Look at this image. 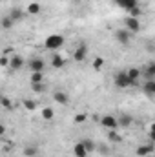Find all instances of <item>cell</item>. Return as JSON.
Returning <instances> with one entry per match:
<instances>
[{
	"label": "cell",
	"mask_w": 155,
	"mask_h": 157,
	"mask_svg": "<svg viewBox=\"0 0 155 157\" xmlns=\"http://www.w3.org/2000/svg\"><path fill=\"white\" fill-rule=\"evenodd\" d=\"M62 46H64V37L62 35H47L46 40H44V48L46 49H51V51L60 49Z\"/></svg>",
	"instance_id": "1"
},
{
	"label": "cell",
	"mask_w": 155,
	"mask_h": 157,
	"mask_svg": "<svg viewBox=\"0 0 155 157\" xmlns=\"http://www.w3.org/2000/svg\"><path fill=\"white\" fill-rule=\"evenodd\" d=\"M133 84H135V82L128 77V71H126V73L122 71V73H117L115 75V86L117 88H130V86H133Z\"/></svg>",
	"instance_id": "2"
},
{
	"label": "cell",
	"mask_w": 155,
	"mask_h": 157,
	"mask_svg": "<svg viewBox=\"0 0 155 157\" xmlns=\"http://www.w3.org/2000/svg\"><path fill=\"white\" fill-rule=\"evenodd\" d=\"M100 126L108 128V130H117L119 128V119L113 117V115H104L100 119Z\"/></svg>",
	"instance_id": "3"
},
{
	"label": "cell",
	"mask_w": 155,
	"mask_h": 157,
	"mask_svg": "<svg viewBox=\"0 0 155 157\" xmlns=\"http://www.w3.org/2000/svg\"><path fill=\"white\" fill-rule=\"evenodd\" d=\"M126 29H128L131 35L137 33V31H141V22H139V18L128 17V18H126Z\"/></svg>",
	"instance_id": "4"
},
{
	"label": "cell",
	"mask_w": 155,
	"mask_h": 157,
	"mask_svg": "<svg viewBox=\"0 0 155 157\" xmlns=\"http://www.w3.org/2000/svg\"><path fill=\"white\" fill-rule=\"evenodd\" d=\"M86 57H88V46L86 44H80L77 49H75V53H73V60L75 62H82Z\"/></svg>",
	"instance_id": "5"
},
{
	"label": "cell",
	"mask_w": 155,
	"mask_h": 157,
	"mask_svg": "<svg viewBox=\"0 0 155 157\" xmlns=\"http://www.w3.org/2000/svg\"><path fill=\"white\" fill-rule=\"evenodd\" d=\"M115 39H117V42H120V44H128V42L131 40V33H130L128 29H117Z\"/></svg>",
	"instance_id": "6"
},
{
	"label": "cell",
	"mask_w": 155,
	"mask_h": 157,
	"mask_svg": "<svg viewBox=\"0 0 155 157\" xmlns=\"http://www.w3.org/2000/svg\"><path fill=\"white\" fill-rule=\"evenodd\" d=\"M44 60L42 59H33V60H29V70H31V73H35V71H44Z\"/></svg>",
	"instance_id": "7"
},
{
	"label": "cell",
	"mask_w": 155,
	"mask_h": 157,
	"mask_svg": "<svg viewBox=\"0 0 155 157\" xmlns=\"http://www.w3.org/2000/svg\"><path fill=\"white\" fill-rule=\"evenodd\" d=\"M73 155L75 157H88V150H86L84 143H77L73 146Z\"/></svg>",
	"instance_id": "8"
},
{
	"label": "cell",
	"mask_w": 155,
	"mask_h": 157,
	"mask_svg": "<svg viewBox=\"0 0 155 157\" xmlns=\"http://www.w3.org/2000/svg\"><path fill=\"white\" fill-rule=\"evenodd\" d=\"M152 152H153V144H142V146L137 148L135 154H137L139 157H146V155H150Z\"/></svg>",
	"instance_id": "9"
},
{
	"label": "cell",
	"mask_w": 155,
	"mask_h": 157,
	"mask_svg": "<svg viewBox=\"0 0 155 157\" xmlns=\"http://www.w3.org/2000/svg\"><path fill=\"white\" fill-rule=\"evenodd\" d=\"M53 101L59 102V104H68L70 97H68V93H64V91H55V93H53Z\"/></svg>",
	"instance_id": "10"
},
{
	"label": "cell",
	"mask_w": 155,
	"mask_h": 157,
	"mask_svg": "<svg viewBox=\"0 0 155 157\" xmlns=\"http://www.w3.org/2000/svg\"><path fill=\"white\" fill-rule=\"evenodd\" d=\"M22 66H24V59H22V57H18V55L11 57V68H13V70H20Z\"/></svg>",
	"instance_id": "11"
},
{
	"label": "cell",
	"mask_w": 155,
	"mask_h": 157,
	"mask_svg": "<svg viewBox=\"0 0 155 157\" xmlns=\"http://www.w3.org/2000/svg\"><path fill=\"white\" fill-rule=\"evenodd\" d=\"M31 84H42L44 82V71H35V73H31Z\"/></svg>",
	"instance_id": "12"
},
{
	"label": "cell",
	"mask_w": 155,
	"mask_h": 157,
	"mask_svg": "<svg viewBox=\"0 0 155 157\" xmlns=\"http://www.w3.org/2000/svg\"><path fill=\"white\" fill-rule=\"evenodd\" d=\"M142 90H144V93H148V95H155V78L148 80V82L142 86Z\"/></svg>",
	"instance_id": "13"
},
{
	"label": "cell",
	"mask_w": 155,
	"mask_h": 157,
	"mask_svg": "<svg viewBox=\"0 0 155 157\" xmlns=\"http://www.w3.org/2000/svg\"><path fill=\"white\" fill-rule=\"evenodd\" d=\"M144 75L150 78H155V62H150V64H146V68H144Z\"/></svg>",
	"instance_id": "14"
},
{
	"label": "cell",
	"mask_w": 155,
	"mask_h": 157,
	"mask_svg": "<svg viewBox=\"0 0 155 157\" xmlns=\"http://www.w3.org/2000/svg\"><path fill=\"white\" fill-rule=\"evenodd\" d=\"M133 7H139V0H124V2H122V9L130 11V9H133Z\"/></svg>",
	"instance_id": "15"
},
{
	"label": "cell",
	"mask_w": 155,
	"mask_h": 157,
	"mask_svg": "<svg viewBox=\"0 0 155 157\" xmlns=\"http://www.w3.org/2000/svg\"><path fill=\"white\" fill-rule=\"evenodd\" d=\"M51 66H53V68H62V66H64V59H62L60 55H53V59H51Z\"/></svg>",
	"instance_id": "16"
},
{
	"label": "cell",
	"mask_w": 155,
	"mask_h": 157,
	"mask_svg": "<svg viewBox=\"0 0 155 157\" xmlns=\"http://www.w3.org/2000/svg\"><path fill=\"white\" fill-rule=\"evenodd\" d=\"M82 143H84V146H86V150H88V154H93V152L97 150V144H95V143H93L91 139H84Z\"/></svg>",
	"instance_id": "17"
},
{
	"label": "cell",
	"mask_w": 155,
	"mask_h": 157,
	"mask_svg": "<svg viewBox=\"0 0 155 157\" xmlns=\"http://www.w3.org/2000/svg\"><path fill=\"white\" fill-rule=\"evenodd\" d=\"M53 117H55L53 108H42V119H44V121H51Z\"/></svg>",
	"instance_id": "18"
},
{
	"label": "cell",
	"mask_w": 155,
	"mask_h": 157,
	"mask_svg": "<svg viewBox=\"0 0 155 157\" xmlns=\"http://www.w3.org/2000/svg\"><path fill=\"white\" fill-rule=\"evenodd\" d=\"M108 139H110L112 143H122V137L117 133V130H110V132H108Z\"/></svg>",
	"instance_id": "19"
},
{
	"label": "cell",
	"mask_w": 155,
	"mask_h": 157,
	"mask_svg": "<svg viewBox=\"0 0 155 157\" xmlns=\"http://www.w3.org/2000/svg\"><path fill=\"white\" fill-rule=\"evenodd\" d=\"M28 13H29V15H39V13H40V4L31 2V4L28 6Z\"/></svg>",
	"instance_id": "20"
},
{
	"label": "cell",
	"mask_w": 155,
	"mask_h": 157,
	"mask_svg": "<svg viewBox=\"0 0 155 157\" xmlns=\"http://www.w3.org/2000/svg\"><path fill=\"white\" fill-rule=\"evenodd\" d=\"M128 77L131 78L133 82H137V78L141 77V70H137V68H131V70H128Z\"/></svg>",
	"instance_id": "21"
},
{
	"label": "cell",
	"mask_w": 155,
	"mask_h": 157,
	"mask_svg": "<svg viewBox=\"0 0 155 157\" xmlns=\"http://www.w3.org/2000/svg\"><path fill=\"white\" fill-rule=\"evenodd\" d=\"M133 122V119L130 117V115H122V117H119V126H130Z\"/></svg>",
	"instance_id": "22"
},
{
	"label": "cell",
	"mask_w": 155,
	"mask_h": 157,
	"mask_svg": "<svg viewBox=\"0 0 155 157\" xmlns=\"http://www.w3.org/2000/svg\"><path fill=\"white\" fill-rule=\"evenodd\" d=\"M37 154H39V150L35 146H26L24 148V155L26 157H33V155H37Z\"/></svg>",
	"instance_id": "23"
},
{
	"label": "cell",
	"mask_w": 155,
	"mask_h": 157,
	"mask_svg": "<svg viewBox=\"0 0 155 157\" xmlns=\"http://www.w3.org/2000/svg\"><path fill=\"white\" fill-rule=\"evenodd\" d=\"M102 66H104V59H100V57H97V59L93 60V70H97V71H100V70H102Z\"/></svg>",
	"instance_id": "24"
},
{
	"label": "cell",
	"mask_w": 155,
	"mask_h": 157,
	"mask_svg": "<svg viewBox=\"0 0 155 157\" xmlns=\"http://www.w3.org/2000/svg\"><path fill=\"white\" fill-rule=\"evenodd\" d=\"M13 24H15V20H13L11 17H6V18L2 20V28H4V29H9Z\"/></svg>",
	"instance_id": "25"
},
{
	"label": "cell",
	"mask_w": 155,
	"mask_h": 157,
	"mask_svg": "<svg viewBox=\"0 0 155 157\" xmlns=\"http://www.w3.org/2000/svg\"><path fill=\"white\" fill-rule=\"evenodd\" d=\"M24 108H26V110H29V112H33V110L37 108V102H35V101L26 99V101H24Z\"/></svg>",
	"instance_id": "26"
},
{
	"label": "cell",
	"mask_w": 155,
	"mask_h": 157,
	"mask_svg": "<svg viewBox=\"0 0 155 157\" xmlns=\"http://www.w3.org/2000/svg\"><path fill=\"white\" fill-rule=\"evenodd\" d=\"M9 17H11V18H13V20H15V22H18V20H20V18H22V11H20V9H13V11H11V15H9Z\"/></svg>",
	"instance_id": "27"
},
{
	"label": "cell",
	"mask_w": 155,
	"mask_h": 157,
	"mask_svg": "<svg viewBox=\"0 0 155 157\" xmlns=\"http://www.w3.org/2000/svg\"><path fill=\"white\" fill-rule=\"evenodd\" d=\"M86 119H88V115H86V113H78V115H75L73 122H75V124H82V122H84Z\"/></svg>",
	"instance_id": "28"
},
{
	"label": "cell",
	"mask_w": 155,
	"mask_h": 157,
	"mask_svg": "<svg viewBox=\"0 0 155 157\" xmlns=\"http://www.w3.org/2000/svg\"><path fill=\"white\" fill-rule=\"evenodd\" d=\"M128 13H130V17H133V18H139V17H141V7H133V9H130Z\"/></svg>",
	"instance_id": "29"
},
{
	"label": "cell",
	"mask_w": 155,
	"mask_h": 157,
	"mask_svg": "<svg viewBox=\"0 0 155 157\" xmlns=\"http://www.w3.org/2000/svg\"><path fill=\"white\" fill-rule=\"evenodd\" d=\"M0 102H2V106H4L6 110H11V108H13V104H11V101H9L7 97H2V101H0Z\"/></svg>",
	"instance_id": "30"
},
{
	"label": "cell",
	"mask_w": 155,
	"mask_h": 157,
	"mask_svg": "<svg viewBox=\"0 0 155 157\" xmlns=\"http://www.w3.org/2000/svg\"><path fill=\"white\" fill-rule=\"evenodd\" d=\"M0 66H11V60H9L6 55H2V57H0Z\"/></svg>",
	"instance_id": "31"
},
{
	"label": "cell",
	"mask_w": 155,
	"mask_h": 157,
	"mask_svg": "<svg viewBox=\"0 0 155 157\" xmlns=\"http://www.w3.org/2000/svg\"><path fill=\"white\" fill-rule=\"evenodd\" d=\"M31 86H33V90H35V91H44V90H46L44 82H42V84H31Z\"/></svg>",
	"instance_id": "32"
},
{
	"label": "cell",
	"mask_w": 155,
	"mask_h": 157,
	"mask_svg": "<svg viewBox=\"0 0 155 157\" xmlns=\"http://www.w3.org/2000/svg\"><path fill=\"white\" fill-rule=\"evenodd\" d=\"M99 150H100V152H99V154H102V155H108V154H110V150H108V148H106V146H100V148H99Z\"/></svg>",
	"instance_id": "33"
},
{
	"label": "cell",
	"mask_w": 155,
	"mask_h": 157,
	"mask_svg": "<svg viewBox=\"0 0 155 157\" xmlns=\"http://www.w3.org/2000/svg\"><path fill=\"white\" fill-rule=\"evenodd\" d=\"M148 137H150V141H152V143H155V132H152V130H150V133H148Z\"/></svg>",
	"instance_id": "34"
},
{
	"label": "cell",
	"mask_w": 155,
	"mask_h": 157,
	"mask_svg": "<svg viewBox=\"0 0 155 157\" xmlns=\"http://www.w3.org/2000/svg\"><path fill=\"white\" fill-rule=\"evenodd\" d=\"M113 2H115L117 6H120V7H122V2H124V0H113Z\"/></svg>",
	"instance_id": "35"
},
{
	"label": "cell",
	"mask_w": 155,
	"mask_h": 157,
	"mask_svg": "<svg viewBox=\"0 0 155 157\" xmlns=\"http://www.w3.org/2000/svg\"><path fill=\"white\" fill-rule=\"evenodd\" d=\"M150 130H152V132H155V122H152V126H150Z\"/></svg>",
	"instance_id": "36"
},
{
	"label": "cell",
	"mask_w": 155,
	"mask_h": 157,
	"mask_svg": "<svg viewBox=\"0 0 155 157\" xmlns=\"http://www.w3.org/2000/svg\"><path fill=\"white\" fill-rule=\"evenodd\" d=\"M152 157H155V155H152Z\"/></svg>",
	"instance_id": "37"
}]
</instances>
